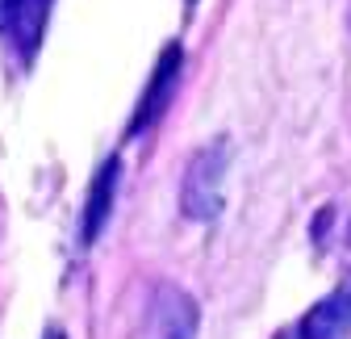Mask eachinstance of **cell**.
Listing matches in <instances>:
<instances>
[{
  "mask_svg": "<svg viewBox=\"0 0 351 339\" xmlns=\"http://www.w3.org/2000/svg\"><path fill=\"white\" fill-rule=\"evenodd\" d=\"M47 339H67V335H63L59 327H51V331H47Z\"/></svg>",
  "mask_w": 351,
  "mask_h": 339,
  "instance_id": "cell-7",
  "label": "cell"
},
{
  "mask_svg": "<svg viewBox=\"0 0 351 339\" xmlns=\"http://www.w3.org/2000/svg\"><path fill=\"white\" fill-rule=\"evenodd\" d=\"M47 13H51V0H0V34H9L17 42V51L29 59L38 51Z\"/></svg>",
  "mask_w": 351,
  "mask_h": 339,
  "instance_id": "cell-4",
  "label": "cell"
},
{
  "mask_svg": "<svg viewBox=\"0 0 351 339\" xmlns=\"http://www.w3.org/2000/svg\"><path fill=\"white\" fill-rule=\"evenodd\" d=\"M197 327H201V310L180 285H155L151 289L147 323H143L147 339H197Z\"/></svg>",
  "mask_w": 351,
  "mask_h": 339,
  "instance_id": "cell-2",
  "label": "cell"
},
{
  "mask_svg": "<svg viewBox=\"0 0 351 339\" xmlns=\"http://www.w3.org/2000/svg\"><path fill=\"white\" fill-rule=\"evenodd\" d=\"M176 71H180V47L171 42V47L163 51V59H159V67H155V75H151V84H147V97H143L134 121H130V135L147 130V126L163 113V105H167V97H171V84H176Z\"/></svg>",
  "mask_w": 351,
  "mask_h": 339,
  "instance_id": "cell-6",
  "label": "cell"
},
{
  "mask_svg": "<svg viewBox=\"0 0 351 339\" xmlns=\"http://www.w3.org/2000/svg\"><path fill=\"white\" fill-rule=\"evenodd\" d=\"M117 176H121V159H117V155H109V159L97 167V176H93V189H88L84 226H80V239H84V247H88V243H97V235H101V231H105V222H109L113 193H117Z\"/></svg>",
  "mask_w": 351,
  "mask_h": 339,
  "instance_id": "cell-5",
  "label": "cell"
},
{
  "mask_svg": "<svg viewBox=\"0 0 351 339\" xmlns=\"http://www.w3.org/2000/svg\"><path fill=\"white\" fill-rule=\"evenodd\" d=\"M276 339H297V331H280V335H276Z\"/></svg>",
  "mask_w": 351,
  "mask_h": 339,
  "instance_id": "cell-8",
  "label": "cell"
},
{
  "mask_svg": "<svg viewBox=\"0 0 351 339\" xmlns=\"http://www.w3.org/2000/svg\"><path fill=\"white\" fill-rule=\"evenodd\" d=\"M226 167H230V143L226 139H213L205 143L189 167H184V180H180V209L184 218L193 222H213L222 214V180H226Z\"/></svg>",
  "mask_w": 351,
  "mask_h": 339,
  "instance_id": "cell-1",
  "label": "cell"
},
{
  "mask_svg": "<svg viewBox=\"0 0 351 339\" xmlns=\"http://www.w3.org/2000/svg\"><path fill=\"white\" fill-rule=\"evenodd\" d=\"M347 335H351V281L339 285L318 306H310V314L297 327V339H347Z\"/></svg>",
  "mask_w": 351,
  "mask_h": 339,
  "instance_id": "cell-3",
  "label": "cell"
}]
</instances>
